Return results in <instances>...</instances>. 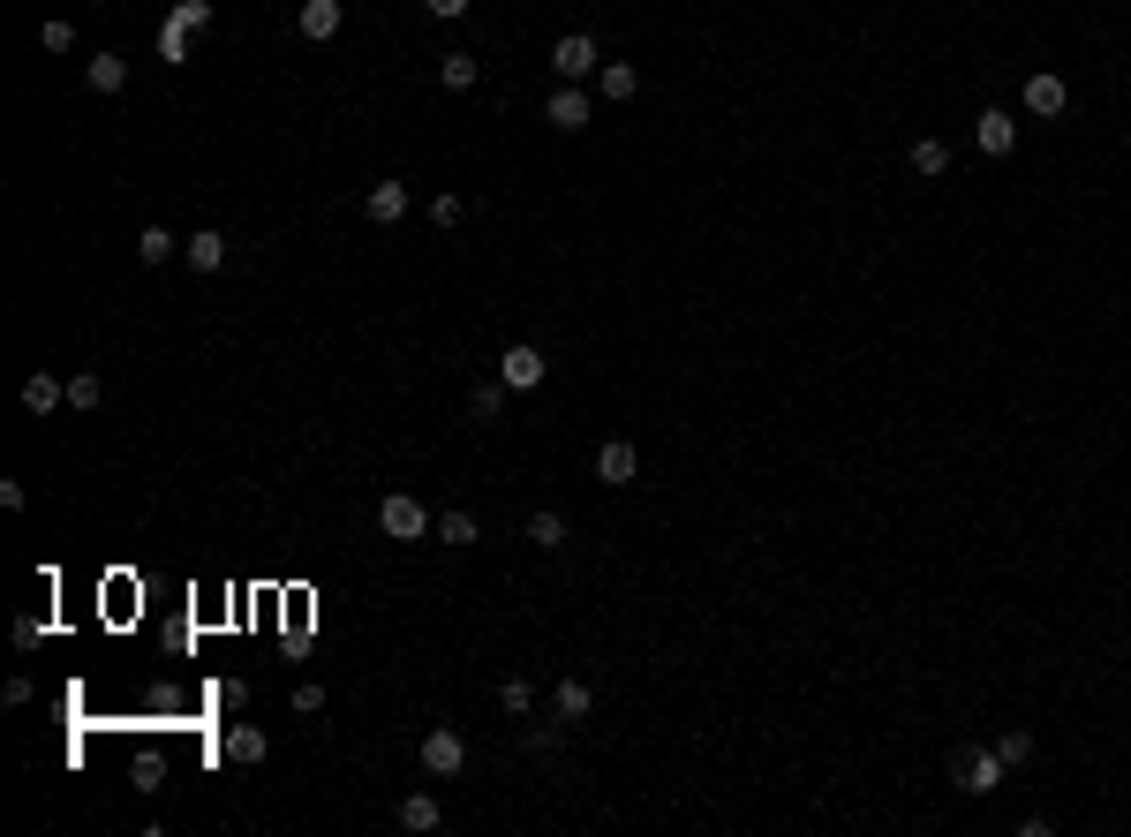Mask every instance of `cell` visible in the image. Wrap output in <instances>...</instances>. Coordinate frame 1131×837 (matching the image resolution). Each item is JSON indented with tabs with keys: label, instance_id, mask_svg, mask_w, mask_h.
I'll list each match as a JSON object with an SVG mask.
<instances>
[{
	"label": "cell",
	"instance_id": "cell-1",
	"mask_svg": "<svg viewBox=\"0 0 1131 837\" xmlns=\"http://www.w3.org/2000/svg\"><path fill=\"white\" fill-rule=\"evenodd\" d=\"M377 529L392 536V544H422V536H438V521H430V505L416 491H392V499H377Z\"/></svg>",
	"mask_w": 1131,
	"mask_h": 837
},
{
	"label": "cell",
	"instance_id": "cell-2",
	"mask_svg": "<svg viewBox=\"0 0 1131 837\" xmlns=\"http://www.w3.org/2000/svg\"><path fill=\"white\" fill-rule=\"evenodd\" d=\"M1004 777H1010V770H1004V754H996V747H959V754H951V785H959L965 799H988Z\"/></svg>",
	"mask_w": 1131,
	"mask_h": 837
},
{
	"label": "cell",
	"instance_id": "cell-3",
	"mask_svg": "<svg viewBox=\"0 0 1131 837\" xmlns=\"http://www.w3.org/2000/svg\"><path fill=\"white\" fill-rule=\"evenodd\" d=\"M551 69H558V84H588V76L604 69V53H596L588 31H566V39L551 45Z\"/></svg>",
	"mask_w": 1131,
	"mask_h": 837
},
{
	"label": "cell",
	"instance_id": "cell-4",
	"mask_svg": "<svg viewBox=\"0 0 1131 837\" xmlns=\"http://www.w3.org/2000/svg\"><path fill=\"white\" fill-rule=\"evenodd\" d=\"M422 770H430V777H461L468 770V740L453 732V724H430V732H422Z\"/></svg>",
	"mask_w": 1131,
	"mask_h": 837
},
{
	"label": "cell",
	"instance_id": "cell-5",
	"mask_svg": "<svg viewBox=\"0 0 1131 837\" xmlns=\"http://www.w3.org/2000/svg\"><path fill=\"white\" fill-rule=\"evenodd\" d=\"M544 122L558 128V136H582V128H588V91L582 84H558L544 98Z\"/></svg>",
	"mask_w": 1131,
	"mask_h": 837
},
{
	"label": "cell",
	"instance_id": "cell-6",
	"mask_svg": "<svg viewBox=\"0 0 1131 837\" xmlns=\"http://www.w3.org/2000/svg\"><path fill=\"white\" fill-rule=\"evenodd\" d=\"M544 370H551V363H544V347H528V339L499 355V377L513 385V393H536V385H544Z\"/></svg>",
	"mask_w": 1131,
	"mask_h": 837
},
{
	"label": "cell",
	"instance_id": "cell-7",
	"mask_svg": "<svg viewBox=\"0 0 1131 837\" xmlns=\"http://www.w3.org/2000/svg\"><path fill=\"white\" fill-rule=\"evenodd\" d=\"M339 23H347V8H339V0H302V15H294V31H302V39H317V45L339 39Z\"/></svg>",
	"mask_w": 1131,
	"mask_h": 837
},
{
	"label": "cell",
	"instance_id": "cell-8",
	"mask_svg": "<svg viewBox=\"0 0 1131 837\" xmlns=\"http://www.w3.org/2000/svg\"><path fill=\"white\" fill-rule=\"evenodd\" d=\"M973 144H981V151H988V159H1004L1010 144H1018V122H1010L1004 106H988V114H981V122H973Z\"/></svg>",
	"mask_w": 1131,
	"mask_h": 837
},
{
	"label": "cell",
	"instance_id": "cell-9",
	"mask_svg": "<svg viewBox=\"0 0 1131 837\" xmlns=\"http://www.w3.org/2000/svg\"><path fill=\"white\" fill-rule=\"evenodd\" d=\"M633 475H641V453H633L627 438H611V446L596 453V483H611V491H619V483H633Z\"/></svg>",
	"mask_w": 1131,
	"mask_h": 837
},
{
	"label": "cell",
	"instance_id": "cell-10",
	"mask_svg": "<svg viewBox=\"0 0 1131 837\" xmlns=\"http://www.w3.org/2000/svg\"><path fill=\"white\" fill-rule=\"evenodd\" d=\"M181 257H189V272H219L227 264V234L219 227H197V234H181Z\"/></svg>",
	"mask_w": 1131,
	"mask_h": 837
},
{
	"label": "cell",
	"instance_id": "cell-11",
	"mask_svg": "<svg viewBox=\"0 0 1131 837\" xmlns=\"http://www.w3.org/2000/svg\"><path fill=\"white\" fill-rule=\"evenodd\" d=\"M219 754H227V762H242V770H250V762H264V754H272V740H264V732H256V724H227V732H219Z\"/></svg>",
	"mask_w": 1131,
	"mask_h": 837
},
{
	"label": "cell",
	"instance_id": "cell-12",
	"mask_svg": "<svg viewBox=\"0 0 1131 837\" xmlns=\"http://www.w3.org/2000/svg\"><path fill=\"white\" fill-rule=\"evenodd\" d=\"M23 408H31V416H53V408H69V377H53V370L23 377Z\"/></svg>",
	"mask_w": 1131,
	"mask_h": 837
},
{
	"label": "cell",
	"instance_id": "cell-13",
	"mask_svg": "<svg viewBox=\"0 0 1131 837\" xmlns=\"http://www.w3.org/2000/svg\"><path fill=\"white\" fill-rule=\"evenodd\" d=\"M363 211H370L377 227H400L408 219V181H377L370 197H363Z\"/></svg>",
	"mask_w": 1131,
	"mask_h": 837
},
{
	"label": "cell",
	"instance_id": "cell-14",
	"mask_svg": "<svg viewBox=\"0 0 1131 837\" xmlns=\"http://www.w3.org/2000/svg\"><path fill=\"white\" fill-rule=\"evenodd\" d=\"M1064 106H1071V84L1064 76H1048V69L1026 76V114H1064Z\"/></svg>",
	"mask_w": 1131,
	"mask_h": 837
},
{
	"label": "cell",
	"instance_id": "cell-15",
	"mask_svg": "<svg viewBox=\"0 0 1131 837\" xmlns=\"http://www.w3.org/2000/svg\"><path fill=\"white\" fill-rule=\"evenodd\" d=\"M551 710H558V724H582V716L596 710V694H588V679H558V694H551Z\"/></svg>",
	"mask_w": 1131,
	"mask_h": 837
},
{
	"label": "cell",
	"instance_id": "cell-16",
	"mask_svg": "<svg viewBox=\"0 0 1131 837\" xmlns=\"http://www.w3.org/2000/svg\"><path fill=\"white\" fill-rule=\"evenodd\" d=\"M84 84L98 91V98H106V91H122L128 84V61H122V53H91V61H84Z\"/></svg>",
	"mask_w": 1131,
	"mask_h": 837
},
{
	"label": "cell",
	"instance_id": "cell-17",
	"mask_svg": "<svg viewBox=\"0 0 1131 837\" xmlns=\"http://www.w3.org/2000/svg\"><path fill=\"white\" fill-rule=\"evenodd\" d=\"M392 815H400V830H438V823H446V807H438L430 793H408Z\"/></svg>",
	"mask_w": 1131,
	"mask_h": 837
},
{
	"label": "cell",
	"instance_id": "cell-18",
	"mask_svg": "<svg viewBox=\"0 0 1131 837\" xmlns=\"http://www.w3.org/2000/svg\"><path fill=\"white\" fill-rule=\"evenodd\" d=\"M521 536H528L536 551H558V544H566V513H551V505H544V513H528Z\"/></svg>",
	"mask_w": 1131,
	"mask_h": 837
},
{
	"label": "cell",
	"instance_id": "cell-19",
	"mask_svg": "<svg viewBox=\"0 0 1131 837\" xmlns=\"http://www.w3.org/2000/svg\"><path fill=\"white\" fill-rule=\"evenodd\" d=\"M505 393H513L505 377H491V385H475V393H468V416H475V422H499V416H505Z\"/></svg>",
	"mask_w": 1131,
	"mask_h": 837
},
{
	"label": "cell",
	"instance_id": "cell-20",
	"mask_svg": "<svg viewBox=\"0 0 1131 837\" xmlns=\"http://www.w3.org/2000/svg\"><path fill=\"white\" fill-rule=\"evenodd\" d=\"M913 174H921V181H943V174H951V144L921 136V144H913Z\"/></svg>",
	"mask_w": 1131,
	"mask_h": 837
},
{
	"label": "cell",
	"instance_id": "cell-21",
	"mask_svg": "<svg viewBox=\"0 0 1131 837\" xmlns=\"http://www.w3.org/2000/svg\"><path fill=\"white\" fill-rule=\"evenodd\" d=\"M174 250H181V234H167V227H144L136 234V264H167Z\"/></svg>",
	"mask_w": 1131,
	"mask_h": 837
},
{
	"label": "cell",
	"instance_id": "cell-22",
	"mask_svg": "<svg viewBox=\"0 0 1131 837\" xmlns=\"http://www.w3.org/2000/svg\"><path fill=\"white\" fill-rule=\"evenodd\" d=\"M596 84H604V98H633V91H641V69H627V61H604V69H596Z\"/></svg>",
	"mask_w": 1131,
	"mask_h": 837
},
{
	"label": "cell",
	"instance_id": "cell-23",
	"mask_svg": "<svg viewBox=\"0 0 1131 837\" xmlns=\"http://www.w3.org/2000/svg\"><path fill=\"white\" fill-rule=\"evenodd\" d=\"M438 84H446V91H475V61H468V53H446V61H438Z\"/></svg>",
	"mask_w": 1131,
	"mask_h": 837
},
{
	"label": "cell",
	"instance_id": "cell-24",
	"mask_svg": "<svg viewBox=\"0 0 1131 837\" xmlns=\"http://www.w3.org/2000/svg\"><path fill=\"white\" fill-rule=\"evenodd\" d=\"M996 754H1004V770H1026V762H1034V732H1018V724H1010L1004 740H996Z\"/></svg>",
	"mask_w": 1131,
	"mask_h": 837
},
{
	"label": "cell",
	"instance_id": "cell-25",
	"mask_svg": "<svg viewBox=\"0 0 1131 837\" xmlns=\"http://www.w3.org/2000/svg\"><path fill=\"white\" fill-rule=\"evenodd\" d=\"M438 544H475V513H438Z\"/></svg>",
	"mask_w": 1131,
	"mask_h": 837
},
{
	"label": "cell",
	"instance_id": "cell-26",
	"mask_svg": "<svg viewBox=\"0 0 1131 837\" xmlns=\"http://www.w3.org/2000/svg\"><path fill=\"white\" fill-rule=\"evenodd\" d=\"M39 45H45V53H76V23L45 15V23H39Z\"/></svg>",
	"mask_w": 1131,
	"mask_h": 837
},
{
	"label": "cell",
	"instance_id": "cell-27",
	"mask_svg": "<svg viewBox=\"0 0 1131 837\" xmlns=\"http://www.w3.org/2000/svg\"><path fill=\"white\" fill-rule=\"evenodd\" d=\"M167 23H174V31H189V39H197V31H205V23H211V0H181V8H174Z\"/></svg>",
	"mask_w": 1131,
	"mask_h": 837
},
{
	"label": "cell",
	"instance_id": "cell-28",
	"mask_svg": "<svg viewBox=\"0 0 1131 837\" xmlns=\"http://www.w3.org/2000/svg\"><path fill=\"white\" fill-rule=\"evenodd\" d=\"M98 400H106V385H98L91 370H76V377H69V408H98Z\"/></svg>",
	"mask_w": 1131,
	"mask_h": 837
},
{
	"label": "cell",
	"instance_id": "cell-29",
	"mask_svg": "<svg viewBox=\"0 0 1131 837\" xmlns=\"http://www.w3.org/2000/svg\"><path fill=\"white\" fill-rule=\"evenodd\" d=\"M528 702H536V694H528V679H505V687H499V710L528 716Z\"/></svg>",
	"mask_w": 1131,
	"mask_h": 837
},
{
	"label": "cell",
	"instance_id": "cell-30",
	"mask_svg": "<svg viewBox=\"0 0 1131 837\" xmlns=\"http://www.w3.org/2000/svg\"><path fill=\"white\" fill-rule=\"evenodd\" d=\"M521 747H528V754H551V747H558V724H521Z\"/></svg>",
	"mask_w": 1131,
	"mask_h": 837
},
{
	"label": "cell",
	"instance_id": "cell-31",
	"mask_svg": "<svg viewBox=\"0 0 1131 837\" xmlns=\"http://www.w3.org/2000/svg\"><path fill=\"white\" fill-rule=\"evenodd\" d=\"M430 219H438V227H461L468 205H461V197H438V205H430Z\"/></svg>",
	"mask_w": 1131,
	"mask_h": 837
},
{
	"label": "cell",
	"instance_id": "cell-32",
	"mask_svg": "<svg viewBox=\"0 0 1131 837\" xmlns=\"http://www.w3.org/2000/svg\"><path fill=\"white\" fill-rule=\"evenodd\" d=\"M39 641H45V619H15V649H23V657H31Z\"/></svg>",
	"mask_w": 1131,
	"mask_h": 837
},
{
	"label": "cell",
	"instance_id": "cell-33",
	"mask_svg": "<svg viewBox=\"0 0 1131 837\" xmlns=\"http://www.w3.org/2000/svg\"><path fill=\"white\" fill-rule=\"evenodd\" d=\"M159 53H167V61H189V31H174V23H167V31H159Z\"/></svg>",
	"mask_w": 1131,
	"mask_h": 837
},
{
	"label": "cell",
	"instance_id": "cell-34",
	"mask_svg": "<svg viewBox=\"0 0 1131 837\" xmlns=\"http://www.w3.org/2000/svg\"><path fill=\"white\" fill-rule=\"evenodd\" d=\"M422 8H430L438 23H461V15H468V0H422Z\"/></svg>",
	"mask_w": 1131,
	"mask_h": 837
}]
</instances>
